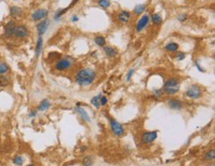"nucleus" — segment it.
<instances>
[{
    "label": "nucleus",
    "instance_id": "obj_22",
    "mask_svg": "<svg viewBox=\"0 0 215 166\" xmlns=\"http://www.w3.org/2000/svg\"><path fill=\"white\" fill-rule=\"evenodd\" d=\"M94 43L99 45V47H105V44H106V40L104 37L102 36H97L94 38Z\"/></svg>",
    "mask_w": 215,
    "mask_h": 166
},
{
    "label": "nucleus",
    "instance_id": "obj_5",
    "mask_svg": "<svg viewBox=\"0 0 215 166\" xmlns=\"http://www.w3.org/2000/svg\"><path fill=\"white\" fill-rule=\"evenodd\" d=\"M110 128L111 130L113 132V133L117 136H122L124 135V129L123 127L121 126V124H119L115 120L111 119L110 120Z\"/></svg>",
    "mask_w": 215,
    "mask_h": 166
},
{
    "label": "nucleus",
    "instance_id": "obj_10",
    "mask_svg": "<svg viewBox=\"0 0 215 166\" xmlns=\"http://www.w3.org/2000/svg\"><path fill=\"white\" fill-rule=\"evenodd\" d=\"M149 22H150V16L148 14H145L144 16L141 17V19L138 21L137 25H136V31H137L138 33L139 32H142L147 27V25L149 24Z\"/></svg>",
    "mask_w": 215,
    "mask_h": 166
},
{
    "label": "nucleus",
    "instance_id": "obj_27",
    "mask_svg": "<svg viewBox=\"0 0 215 166\" xmlns=\"http://www.w3.org/2000/svg\"><path fill=\"white\" fill-rule=\"evenodd\" d=\"M204 158H205L206 160H213L215 158V150L211 149L209 151H207L205 155H204Z\"/></svg>",
    "mask_w": 215,
    "mask_h": 166
},
{
    "label": "nucleus",
    "instance_id": "obj_15",
    "mask_svg": "<svg viewBox=\"0 0 215 166\" xmlns=\"http://www.w3.org/2000/svg\"><path fill=\"white\" fill-rule=\"evenodd\" d=\"M22 13H23L22 9L18 6H12L11 8H10V16H11L12 18H19V17L22 15Z\"/></svg>",
    "mask_w": 215,
    "mask_h": 166
},
{
    "label": "nucleus",
    "instance_id": "obj_38",
    "mask_svg": "<svg viewBox=\"0 0 215 166\" xmlns=\"http://www.w3.org/2000/svg\"><path fill=\"white\" fill-rule=\"evenodd\" d=\"M71 21H73V22H77V21H78V17L76 16V15H73V17H71Z\"/></svg>",
    "mask_w": 215,
    "mask_h": 166
},
{
    "label": "nucleus",
    "instance_id": "obj_32",
    "mask_svg": "<svg viewBox=\"0 0 215 166\" xmlns=\"http://www.w3.org/2000/svg\"><path fill=\"white\" fill-rule=\"evenodd\" d=\"M186 19H187V16H186L185 14H181V15L178 16V20L181 21V22H184Z\"/></svg>",
    "mask_w": 215,
    "mask_h": 166
},
{
    "label": "nucleus",
    "instance_id": "obj_31",
    "mask_svg": "<svg viewBox=\"0 0 215 166\" xmlns=\"http://www.w3.org/2000/svg\"><path fill=\"white\" fill-rule=\"evenodd\" d=\"M154 93H155V95L158 98H160L164 95V91H163V89H155L154 90Z\"/></svg>",
    "mask_w": 215,
    "mask_h": 166
},
{
    "label": "nucleus",
    "instance_id": "obj_23",
    "mask_svg": "<svg viewBox=\"0 0 215 166\" xmlns=\"http://www.w3.org/2000/svg\"><path fill=\"white\" fill-rule=\"evenodd\" d=\"M9 71V65L5 62L0 61V74H5Z\"/></svg>",
    "mask_w": 215,
    "mask_h": 166
},
{
    "label": "nucleus",
    "instance_id": "obj_30",
    "mask_svg": "<svg viewBox=\"0 0 215 166\" xmlns=\"http://www.w3.org/2000/svg\"><path fill=\"white\" fill-rule=\"evenodd\" d=\"M60 55L58 54V52H51V54H49L48 55V59H50V61H55V59H59L60 58Z\"/></svg>",
    "mask_w": 215,
    "mask_h": 166
},
{
    "label": "nucleus",
    "instance_id": "obj_25",
    "mask_svg": "<svg viewBox=\"0 0 215 166\" xmlns=\"http://www.w3.org/2000/svg\"><path fill=\"white\" fill-rule=\"evenodd\" d=\"M145 10H146V5H142V4H139L135 7V9H134V13H135V15H139V14H141L143 12H145Z\"/></svg>",
    "mask_w": 215,
    "mask_h": 166
},
{
    "label": "nucleus",
    "instance_id": "obj_14",
    "mask_svg": "<svg viewBox=\"0 0 215 166\" xmlns=\"http://www.w3.org/2000/svg\"><path fill=\"white\" fill-rule=\"evenodd\" d=\"M168 104H169V107L173 110H181L182 109V103L178 99H171L168 102Z\"/></svg>",
    "mask_w": 215,
    "mask_h": 166
},
{
    "label": "nucleus",
    "instance_id": "obj_1",
    "mask_svg": "<svg viewBox=\"0 0 215 166\" xmlns=\"http://www.w3.org/2000/svg\"><path fill=\"white\" fill-rule=\"evenodd\" d=\"M96 78V72L91 68H83L77 71L74 80L80 86H88Z\"/></svg>",
    "mask_w": 215,
    "mask_h": 166
},
{
    "label": "nucleus",
    "instance_id": "obj_16",
    "mask_svg": "<svg viewBox=\"0 0 215 166\" xmlns=\"http://www.w3.org/2000/svg\"><path fill=\"white\" fill-rule=\"evenodd\" d=\"M104 52H105V55L107 56H109V58H114V56H116L118 54L117 49L113 47H110V45L104 47Z\"/></svg>",
    "mask_w": 215,
    "mask_h": 166
},
{
    "label": "nucleus",
    "instance_id": "obj_40",
    "mask_svg": "<svg viewBox=\"0 0 215 166\" xmlns=\"http://www.w3.org/2000/svg\"><path fill=\"white\" fill-rule=\"evenodd\" d=\"M14 1H16V0H14Z\"/></svg>",
    "mask_w": 215,
    "mask_h": 166
},
{
    "label": "nucleus",
    "instance_id": "obj_36",
    "mask_svg": "<svg viewBox=\"0 0 215 166\" xmlns=\"http://www.w3.org/2000/svg\"><path fill=\"white\" fill-rule=\"evenodd\" d=\"M37 114H38V111H37V110H33V111H31V112L29 113L28 117H29V118H35L36 116H37Z\"/></svg>",
    "mask_w": 215,
    "mask_h": 166
},
{
    "label": "nucleus",
    "instance_id": "obj_39",
    "mask_svg": "<svg viewBox=\"0 0 215 166\" xmlns=\"http://www.w3.org/2000/svg\"><path fill=\"white\" fill-rule=\"evenodd\" d=\"M26 166H35V165H33V164H30V165H26Z\"/></svg>",
    "mask_w": 215,
    "mask_h": 166
},
{
    "label": "nucleus",
    "instance_id": "obj_3",
    "mask_svg": "<svg viewBox=\"0 0 215 166\" xmlns=\"http://www.w3.org/2000/svg\"><path fill=\"white\" fill-rule=\"evenodd\" d=\"M74 63V59L71 58H59L57 62L55 63V68L58 71H66V70L70 69L73 64Z\"/></svg>",
    "mask_w": 215,
    "mask_h": 166
},
{
    "label": "nucleus",
    "instance_id": "obj_8",
    "mask_svg": "<svg viewBox=\"0 0 215 166\" xmlns=\"http://www.w3.org/2000/svg\"><path fill=\"white\" fill-rule=\"evenodd\" d=\"M28 35H29V30H28L27 26H25V25H19V26L16 27L14 36L17 39H24L26 38Z\"/></svg>",
    "mask_w": 215,
    "mask_h": 166
},
{
    "label": "nucleus",
    "instance_id": "obj_12",
    "mask_svg": "<svg viewBox=\"0 0 215 166\" xmlns=\"http://www.w3.org/2000/svg\"><path fill=\"white\" fill-rule=\"evenodd\" d=\"M131 18V13L129 11H126V10H123L121 11L117 16V20L119 21L120 23H123V24H126L130 21Z\"/></svg>",
    "mask_w": 215,
    "mask_h": 166
},
{
    "label": "nucleus",
    "instance_id": "obj_18",
    "mask_svg": "<svg viewBox=\"0 0 215 166\" xmlns=\"http://www.w3.org/2000/svg\"><path fill=\"white\" fill-rule=\"evenodd\" d=\"M42 48H43V38L39 37L37 44H36V58H39V56H40V54L42 52Z\"/></svg>",
    "mask_w": 215,
    "mask_h": 166
},
{
    "label": "nucleus",
    "instance_id": "obj_7",
    "mask_svg": "<svg viewBox=\"0 0 215 166\" xmlns=\"http://www.w3.org/2000/svg\"><path fill=\"white\" fill-rule=\"evenodd\" d=\"M158 136V132L157 130H154V132H146L142 135V137H141V140L143 143H153L154 140L157 139Z\"/></svg>",
    "mask_w": 215,
    "mask_h": 166
},
{
    "label": "nucleus",
    "instance_id": "obj_6",
    "mask_svg": "<svg viewBox=\"0 0 215 166\" xmlns=\"http://www.w3.org/2000/svg\"><path fill=\"white\" fill-rule=\"evenodd\" d=\"M17 25L14 21H9L5 26H4V36L6 38H11L12 36H14V33H15Z\"/></svg>",
    "mask_w": 215,
    "mask_h": 166
},
{
    "label": "nucleus",
    "instance_id": "obj_2",
    "mask_svg": "<svg viewBox=\"0 0 215 166\" xmlns=\"http://www.w3.org/2000/svg\"><path fill=\"white\" fill-rule=\"evenodd\" d=\"M164 93L168 95H174L180 91V81L177 78H170L168 79L164 84L162 88Z\"/></svg>",
    "mask_w": 215,
    "mask_h": 166
},
{
    "label": "nucleus",
    "instance_id": "obj_13",
    "mask_svg": "<svg viewBox=\"0 0 215 166\" xmlns=\"http://www.w3.org/2000/svg\"><path fill=\"white\" fill-rule=\"evenodd\" d=\"M74 111H76L77 114L80 116V118L83 120L84 122H87V123L90 122V118H89L88 114L83 108H80V107H78V106H77V107L74 108Z\"/></svg>",
    "mask_w": 215,
    "mask_h": 166
},
{
    "label": "nucleus",
    "instance_id": "obj_26",
    "mask_svg": "<svg viewBox=\"0 0 215 166\" xmlns=\"http://www.w3.org/2000/svg\"><path fill=\"white\" fill-rule=\"evenodd\" d=\"M98 5L101 7V8L106 9V8H109L110 7L111 2H110V0H98Z\"/></svg>",
    "mask_w": 215,
    "mask_h": 166
},
{
    "label": "nucleus",
    "instance_id": "obj_17",
    "mask_svg": "<svg viewBox=\"0 0 215 166\" xmlns=\"http://www.w3.org/2000/svg\"><path fill=\"white\" fill-rule=\"evenodd\" d=\"M51 107V103H50V101L48 99H44L40 104L38 106V111H41V112H44V111H47L48 109Z\"/></svg>",
    "mask_w": 215,
    "mask_h": 166
},
{
    "label": "nucleus",
    "instance_id": "obj_33",
    "mask_svg": "<svg viewBox=\"0 0 215 166\" xmlns=\"http://www.w3.org/2000/svg\"><path fill=\"white\" fill-rule=\"evenodd\" d=\"M106 104H107V97L101 96V98H100V106H105Z\"/></svg>",
    "mask_w": 215,
    "mask_h": 166
},
{
    "label": "nucleus",
    "instance_id": "obj_28",
    "mask_svg": "<svg viewBox=\"0 0 215 166\" xmlns=\"http://www.w3.org/2000/svg\"><path fill=\"white\" fill-rule=\"evenodd\" d=\"M24 162V157L21 156V155H17L13 158V163L15 165H22Z\"/></svg>",
    "mask_w": 215,
    "mask_h": 166
},
{
    "label": "nucleus",
    "instance_id": "obj_21",
    "mask_svg": "<svg viewBox=\"0 0 215 166\" xmlns=\"http://www.w3.org/2000/svg\"><path fill=\"white\" fill-rule=\"evenodd\" d=\"M101 96H102V94H98V95H96V96L93 97L90 100V103L97 109L100 107V98H101Z\"/></svg>",
    "mask_w": 215,
    "mask_h": 166
},
{
    "label": "nucleus",
    "instance_id": "obj_19",
    "mask_svg": "<svg viewBox=\"0 0 215 166\" xmlns=\"http://www.w3.org/2000/svg\"><path fill=\"white\" fill-rule=\"evenodd\" d=\"M152 22L155 24V25H161L163 23V18H162V16L160 15V14H158V13H155V14H153L152 15Z\"/></svg>",
    "mask_w": 215,
    "mask_h": 166
},
{
    "label": "nucleus",
    "instance_id": "obj_24",
    "mask_svg": "<svg viewBox=\"0 0 215 166\" xmlns=\"http://www.w3.org/2000/svg\"><path fill=\"white\" fill-rule=\"evenodd\" d=\"M9 85V79L5 75H0V87H6Z\"/></svg>",
    "mask_w": 215,
    "mask_h": 166
},
{
    "label": "nucleus",
    "instance_id": "obj_11",
    "mask_svg": "<svg viewBox=\"0 0 215 166\" xmlns=\"http://www.w3.org/2000/svg\"><path fill=\"white\" fill-rule=\"evenodd\" d=\"M49 25H50V21L48 19L42 20L41 22L37 25V32H38L39 37H42L43 35L46 33L49 28Z\"/></svg>",
    "mask_w": 215,
    "mask_h": 166
},
{
    "label": "nucleus",
    "instance_id": "obj_29",
    "mask_svg": "<svg viewBox=\"0 0 215 166\" xmlns=\"http://www.w3.org/2000/svg\"><path fill=\"white\" fill-rule=\"evenodd\" d=\"M82 166H92V158L90 156H86L82 161Z\"/></svg>",
    "mask_w": 215,
    "mask_h": 166
},
{
    "label": "nucleus",
    "instance_id": "obj_34",
    "mask_svg": "<svg viewBox=\"0 0 215 166\" xmlns=\"http://www.w3.org/2000/svg\"><path fill=\"white\" fill-rule=\"evenodd\" d=\"M134 72H135V70H134V69H131L130 71L128 72L127 77H126V80H127V81H130V80H131V77H132V75H133V74H134Z\"/></svg>",
    "mask_w": 215,
    "mask_h": 166
},
{
    "label": "nucleus",
    "instance_id": "obj_4",
    "mask_svg": "<svg viewBox=\"0 0 215 166\" xmlns=\"http://www.w3.org/2000/svg\"><path fill=\"white\" fill-rule=\"evenodd\" d=\"M185 95L191 99H198L202 96V88L196 84H192L186 89Z\"/></svg>",
    "mask_w": 215,
    "mask_h": 166
},
{
    "label": "nucleus",
    "instance_id": "obj_35",
    "mask_svg": "<svg viewBox=\"0 0 215 166\" xmlns=\"http://www.w3.org/2000/svg\"><path fill=\"white\" fill-rule=\"evenodd\" d=\"M184 58H185V54H184V52H178V55H177L178 61H182V59H184Z\"/></svg>",
    "mask_w": 215,
    "mask_h": 166
},
{
    "label": "nucleus",
    "instance_id": "obj_20",
    "mask_svg": "<svg viewBox=\"0 0 215 166\" xmlns=\"http://www.w3.org/2000/svg\"><path fill=\"white\" fill-rule=\"evenodd\" d=\"M165 49H167L168 52H175L178 49V45L177 43H169L168 45H166Z\"/></svg>",
    "mask_w": 215,
    "mask_h": 166
},
{
    "label": "nucleus",
    "instance_id": "obj_9",
    "mask_svg": "<svg viewBox=\"0 0 215 166\" xmlns=\"http://www.w3.org/2000/svg\"><path fill=\"white\" fill-rule=\"evenodd\" d=\"M49 15V11L47 9H38L32 14V20L37 22V21H41L43 19H46L47 16Z\"/></svg>",
    "mask_w": 215,
    "mask_h": 166
},
{
    "label": "nucleus",
    "instance_id": "obj_37",
    "mask_svg": "<svg viewBox=\"0 0 215 166\" xmlns=\"http://www.w3.org/2000/svg\"><path fill=\"white\" fill-rule=\"evenodd\" d=\"M195 65H196V67H197V69L199 70V71H201V72H205V70H204V69L201 67V65L199 64V62H198V61H195Z\"/></svg>",
    "mask_w": 215,
    "mask_h": 166
}]
</instances>
